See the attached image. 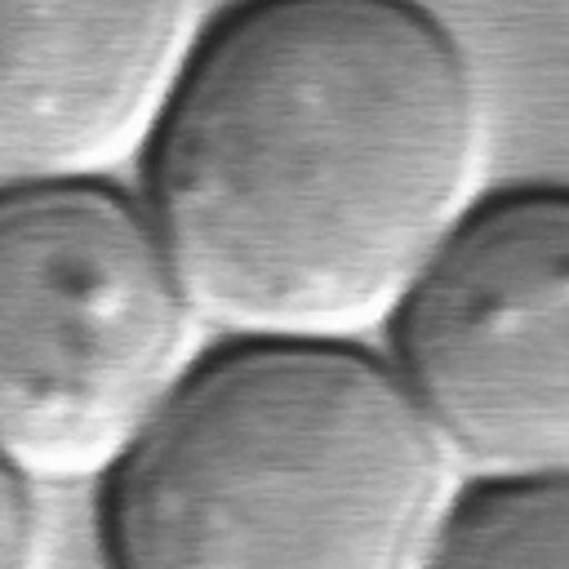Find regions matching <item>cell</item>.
Returning a JSON list of instances; mask_svg holds the SVG:
<instances>
[{
    "mask_svg": "<svg viewBox=\"0 0 569 569\" xmlns=\"http://www.w3.org/2000/svg\"><path fill=\"white\" fill-rule=\"evenodd\" d=\"M485 160V84L440 13L271 0L213 13L147 209L236 342H360L476 213Z\"/></svg>",
    "mask_w": 569,
    "mask_h": 569,
    "instance_id": "6da1fadb",
    "label": "cell"
},
{
    "mask_svg": "<svg viewBox=\"0 0 569 569\" xmlns=\"http://www.w3.org/2000/svg\"><path fill=\"white\" fill-rule=\"evenodd\" d=\"M436 422L360 342L204 356L107 476L116 569H431L458 507Z\"/></svg>",
    "mask_w": 569,
    "mask_h": 569,
    "instance_id": "7a4b0ae2",
    "label": "cell"
},
{
    "mask_svg": "<svg viewBox=\"0 0 569 569\" xmlns=\"http://www.w3.org/2000/svg\"><path fill=\"white\" fill-rule=\"evenodd\" d=\"M200 307L107 182L0 196V436L36 485L111 476L191 378Z\"/></svg>",
    "mask_w": 569,
    "mask_h": 569,
    "instance_id": "3957f363",
    "label": "cell"
},
{
    "mask_svg": "<svg viewBox=\"0 0 569 569\" xmlns=\"http://www.w3.org/2000/svg\"><path fill=\"white\" fill-rule=\"evenodd\" d=\"M391 333L462 476H569V187L480 200Z\"/></svg>",
    "mask_w": 569,
    "mask_h": 569,
    "instance_id": "277c9868",
    "label": "cell"
},
{
    "mask_svg": "<svg viewBox=\"0 0 569 569\" xmlns=\"http://www.w3.org/2000/svg\"><path fill=\"white\" fill-rule=\"evenodd\" d=\"M213 13L0 0V187L107 182L156 147Z\"/></svg>",
    "mask_w": 569,
    "mask_h": 569,
    "instance_id": "5b68a950",
    "label": "cell"
},
{
    "mask_svg": "<svg viewBox=\"0 0 569 569\" xmlns=\"http://www.w3.org/2000/svg\"><path fill=\"white\" fill-rule=\"evenodd\" d=\"M431 569H569V476L471 485Z\"/></svg>",
    "mask_w": 569,
    "mask_h": 569,
    "instance_id": "8992f818",
    "label": "cell"
},
{
    "mask_svg": "<svg viewBox=\"0 0 569 569\" xmlns=\"http://www.w3.org/2000/svg\"><path fill=\"white\" fill-rule=\"evenodd\" d=\"M44 485L4 467V569H49Z\"/></svg>",
    "mask_w": 569,
    "mask_h": 569,
    "instance_id": "52a82bcc",
    "label": "cell"
}]
</instances>
